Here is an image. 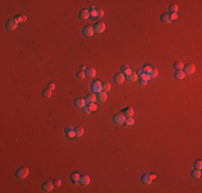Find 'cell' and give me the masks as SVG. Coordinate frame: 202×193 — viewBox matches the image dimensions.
<instances>
[{
	"label": "cell",
	"instance_id": "1",
	"mask_svg": "<svg viewBox=\"0 0 202 193\" xmlns=\"http://www.w3.org/2000/svg\"><path fill=\"white\" fill-rule=\"evenodd\" d=\"M28 174H29V169H28V167H26V166L20 167L15 173V175H16V177L18 178V179H24V178H26L28 176Z\"/></svg>",
	"mask_w": 202,
	"mask_h": 193
},
{
	"label": "cell",
	"instance_id": "2",
	"mask_svg": "<svg viewBox=\"0 0 202 193\" xmlns=\"http://www.w3.org/2000/svg\"><path fill=\"white\" fill-rule=\"evenodd\" d=\"M93 32L95 33H102L105 30V24L102 23V21H98L93 25Z\"/></svg>",
	"mask_w": 202,
	"mask_h": 193
},
{
	"label": "cell",
	"instance_id": "3",
	"mask_svg": "<svg viewBox=\"0 0 202 193\" xmlns=\"http://www.w3.org/2000/svg\"><path fill=\"white\" fill-rule=\"evenodd\" d=\"M194 71H196V67H194V64L193 63H187L186 66H184L183 68V72L185 73V75H190L192 74Z\"/></svg>",
	"mask_w": 202,
	"mask_h": 193
},
{
	"label": "cell",
	"instance_id": "4",
	"mask_svg": "<svg viewBox=\"0 0 202 193\" xmlns=\"http://www.w3.org/2000/svg\"><path fill=\"white\" fill-rule=\"evenodd\" d=\"M101 84L99 81H93L92 82V84H91V86H90V89H91V91H92V94H98V92H100V91H102V87H101Z\"/></svg>",
	"mask_w": 202,
	"mask_h": 193
},
{
	"label": "cell",
	"instance_id": "5",
	"mask_svg": "<svg viewBox=\"0 0 202 193\" xmlns=\"http://www.w3.org/2000/svg\"><path fill=\"white\" fill-rule=\"evenodd\" d=\"M125 120H126V117L124 114H116L113 117V122L116 125H122L125 122Z\"/></svg>",
	"mask_w": 202,
	"mask_h": 193
},
{
	"label": "cell",
	"instance_id": "6",
	"mask_svg": "<svg viewBox=\"0 0 202 193\" xmlns=\"http://www.w3.org/2000/svg\"><path fill=\"white\" fill-rule=\"evenodd\" d=\"M17 21L15 20V18H11L9 19L8 21H6V24H5V27H6V29L8 30H15L16 28H17Z\"/></svg>",
	"mask_w": 202,
	"mask_h": 193
},
{
	"label": "cell",
	"instance_id": "7",
	"mask_svg": "<svg viewBox=\"0 0 202 193\" xmlns=\"http://www.w3.org/2000/svg\"><path fill=\"white\" fill-rule=\"evenodd\" d=\"M83 33H84L85 37H87V38L92 37L93 33H95V32H93V28H92V26H89V25L85 26L84 29H83Z\"/></svg>",
	"mask_w": 202,
	"mask_h": 193
},
{
	"label": "cell",
	"instance_id": "8",
	"mask_svg": "<svg viewBox=\"0 0 202 193\" xmlns=\"http://www.w3.org/2000/svg\"><path fill=\"white\" fill-rule=\"evenodd\" d=\"M113 80H114V83L116 85H120V84L124 83V81H125V75L122 73H117V74L114 75Z\"/></svg>",
	"mask_w": 202,
	"mask_h": 193
},
{
	"label": "cell",
	"instance_id": "9",
	"mask_svg": "<svg viewBox=\"0 0 202 193\" xmlns=\"http://www.w3.org/2000/svg\"><path fill=\"white\" fill-rule=\"evenodd\" d=\"M90 182V177L88 175H82L80 176V179H78V183L82 186H87Z\"/></svg>",
	"mask_w": 202,
	"mask_h": 193
},
{
	"label": "cell",
	"instance_id": "10",
	"mask_svg": "<svg viewBox=\"0 0 202 193\" xmlns=\"http://www.w3.org/2000/svg\"><path fill=\"white\" fill-rule=\"evenodd\" d=\"M97 100V97L95 94H89L85 97V102L86 104H90V103H95V101Z\"/></svg>",
	"mask_w": 202,
	"mask_h": 193
},
{
	"label": "cell",
	"instance_id": "11",
	"mask_svg": "<svg viewBox=\"0 0 202 193\" xmlns=\"http://www.w3.org/2000/svg\"><path fill=\"white\" fill-rule=\"evenodd\" d=\"M53 188H54V184H53V182H48V181H46V182H44L42 184V190L44 191V192H51L53 190Z\"/></svg>",
	"mask_w": 202,
	"mask_h": 193
},
{
	"label": "cell",
	"instance_id": "12",
	"mask_svg": "<svg viewBox=\"0 0 202 193\" xmlns=\"http://www.w3.org/2000/svg\"><path fill=\"white\" fill-rule=\"evenodd\" d=\"M90 15H89V11L88 10H82V11H80V14H78V17H80V19L81 20H86V19H88V17H89Z\"/></svg>",
	"mask_w": 202,
	"mask_h": 193
},
{
	"label": "cell",
	"instance_id": "13",
	"mask_svg": "<svg viewBox=\"0 0 202 193\" xmlns=\"http://www.w3.org/2000/svg\"><path fill=\"white\" fill-rule=\"evenodd\" d=\"M74 105L76 107H80V109H83V107L86 105V102H85V99H81V98H77L74 100Z\"/></svg>",
	"mask_w": 202,
	"mask_h": 193
},
{
	"label": "cell",
	"instance_id": "14",
	"mask_svg": "<svg viewBox=\"0 0 202 193\" xmlns=\"http://www.w3.org/2000/svg\"><path fill=\"white\" fill-rule=\"evenodd\" d=\"M153 180V178H152V175L150 174H144L142 176V182L144 184H149Z\"/></svg>",
	"mask_w": 202,
	"mask_h": 193
},
{
	"label": "cell",
	"instance_id": "15",
	"mask_svg": "<svg viewBox=\"0 0 202 193\" xmlns=\"http://www.w3.org/2000/svg\"><path fill=\"white\" fill-rule=\"evenodd\" d=\"M97 100L99 102H104L105 100H106V92H104V91H100V92H98L97 94Z\"/></svg>",
	"mask_w": 202,
	"mask_h": 193
},
{
	"label": "cell",
	"instance_id": "16",
	"mask_svg": "<svg viewBox=\"0 0 202 193\" xmlns=\"http://www.w3.org/2000/svg\"><path fill=\"white\" fill-rule=\"evenodd\" d=\"M78 179H80V175H78V173H72L71 176H70V180L72 183H78Z\"/></svg>",
	"mask_w": 202,
	"mask_h": 193
},
{
	"label": "cell",
	"instance_id": "17",
	"mask_svg": "<svg viewBox=\"0 0 202 193\" xmlns=\"http://www.w3.org/2000/svg\"><path fill=\"white\" fill-rule=\"evenodd\" d=\"M85 75L87 76V77H93L96 75V70L95 69H92V68H88V69H86L85 70Z\"/></svg>",
	"mask_w": 202,
	"mask_h": 193
},
{
	"label": "cell",
	"instance_id": "18",
	"mask_svg": "<svg viewBox=\"0 0 202 193\" xmlns=\"http://www.w3.org/2000/svg\"><path fill=\"white\" fill-rule=\"evenodd\" d=\"M64 132H66V135L69 137V138H72V137H74L75 136V134H74V129L73 128H67L66 130H64Z\"/></svg>",
	"mask_w": 202,
	"mask_h": 193
},
{
	"label": "cell",
	"instance_id": "19",
	"mask_svg": "<svg viewBox=\"0 0 202 193\" xmlns=\"http://www.w3.org/2000/svg\"><path fill=\"white\" fill-rule=\"evenodd\" d=\"M120 71H121V73L124 74V75H126V76H127L128 74L131 73V70H130V68H129V66H127V64H124V66H121Z\"/></svg>",
	"mask_w": 202,
	"mask_h": 193
},
{
	"label": "cell",
	"instance_id": "20",
	"mask_svg": "<svg viewBox=\"0 0 202 193\" xmlns=\"http://www.w3.org/2000/svg\"><path fill=\"white\" fill-rule=\"evenodd\" d=\"M122 113H124L125 117H132L133 116V109L132 107H126Z\"/></svg>",
	"mask_w": 202,
	"mask_h": 193
},
{
	"label": "cell",
	"instance_id": "21",
	"mask_svg": "<svg viewBox=\"0 0 202 193\" xmlns=\"http://www.w3.org/2000/svg\"><path fill=\"white\" fill-rule=\"evenodd\" d=\"M174 77H175V80H177V81H182V80H184V77H185V73L183 72V71H175Z\"/></svg>",
	"mask_w": 202,
	"mask_h": 193
},
{
	"label": "cell",
	"instance_id": "22",
	"mask_svg": "<svg viewBox=\"0 0 202 193\" xmlns=\"http://www.w3.org/2000/svg\"><path fill=\"white\" fill-rule=\"evenodd\" d=\"M74 134H75L76 137H81L82 135L84 134V129L82 127H76L74 129Z\"/></svg>",
	"mask_w": 202,
	"mask_h": 193
},
{
	"label": "cell",
	"instance_id": "23",
	"mask_svg": "<svg viewBox=\"0 0 202 193\" xmlns=\"http://www.w3.org/2000/svg\"><path fill=\"white\" fill-rule=\"evenodd\" d=\"M160 19H161L162 23H164V24H169L170 21H171V18H170L169 13H167V14H162L161 17H160Z\"/></svg>",
	"mask_w": 202,
	"mask_h": 193
},
{
	"label": "cell",
	"instance_id": "24",
	"mask_svg": "<svg viewBox=\"0 0 202 193\" xmlns=\"http://www.w3.org/2000/svg\"><path fill=\"white\" fill-rule=\"evenodd\" d=\"M26 19H27V17H26V15H24V14H19V15L15 16V20L17 21L18 24L19 23H25Z\"/></svg>",
	"mask_w": 202,
	"mask_h": 193
},
{
	"label": "cell",
	"instance_id": "25",
	"mask_svg": "<svg viewBox=\"0 0 202 193\" xmlns=\"http://www.w3.org/2000/svg\"><path fill=\"white\" fill-rule=\"evenodd\" d=\"M138 75H136V73H134V72H131L130 74H128L127 75V80L129 81V82H134L135 80H138Z\"/></svg>",
	"mask_w": 202,
	"mask_h": 193
},
{
	"label": "cell",
	"instance_id": "26",
	"mask_svg": "<svg viewBox=\"0 0 202 193\" xmlns=\"http://www.w3.org/2000/svg\"><path fill=\"white\" fill-rule=\"evenodd\" d=\"M42 97L44 98V99H48L52 97V90H49V89H44L42 91Z\"/></svg>",
	"mask_w": 202,
	"mask_h": 193
},
{
	"label": "cell",
	"instance_id": "27",
	"mask_svg": "<svg viewBox=\"0 0 202 193\" xmlns=\"http://www.w3.org/2000/svg\"><path fill=\"white\" fill-rule=\"evenodd\" d=\"M101 87H102V91H104V92H107V91L111 90V85H110V83H107V82L102 83Z\"/></svg>",
	"mask_w": 202,
	"mask_h": 193
},
{
	"label": "cell",
	"instance_id": "28",
	"mask_svg": "<svg viewBox=\"0 0 202 193\" xmlns=\"http://www.w3.org/2000/svg\"><path fill=\"white\" fill-rule=\"evenodd\" d=\"M191 176L194 178V179L200 178L201 177V169H196V168H194V171H192V173H191Z\"/></svg>",
	"mask_w": 202,
	"mask_h": 193
},
{
	"label": "cell",
	"instance_id": "29",
	"mask_svg": "<svg viewBox=\"0 0 202 193\" xmlns=\"http://www.w3.org/2000/svg\"><path fill=\"white\" fill-rule=\"evenodd\" d=\"M183 68H184L183 62H181V61H176V62L174 63V69H175L176 71H183Z\"/></svg>",
	"mask_w": 202,
	"mask_h": 193
},
{
	"label": "cell",
	"instance_id": "30",
	"mask_svg": "<svg viewBox=\"0 0 202 193\" xmlns=\"http://www.w3.org/2000/svg\"><path fill=\"white\" fill-rule=\"evenodd\" d=\"M124 123H125L126 126H128V127H130V126H133V125H134V119H133L132 117H127Z\"/></svg>",
	"mask_w": 202,
	"mask_h": 193
},
{
	"label": "cell",
	"instance_id": "31",
	"mask_svg": "<svg viewBox=\"0 0 202 193\" xmlns=\"http://www.w3.org/2000/svg\"><path fill=\"white\" fill-rule=\"evenodd\" d=\"M169 11H170L169 14L177 13V11H178V6H177L176 4H170V6H169Z\"/></svg>",
	"mask_w": 202,
	"mask_h": 193
},
{
	"label": "cell",
	"instance_id": "32",
	"mask_svg": "<svg viewBox=\"0 0 202 193\" xmlns=\"http://www.w3.org/2000/svg\"><path fill=\"white\" fill-rule=\"evenodd\" d=\"M148 75H149L152 78L157 77V75H158V70H157L156 68H152V70H150V72H149Z\"/></svg>",
	"mask_w": 202,
	"mask_h": 193
},
{
	"label": "cell",
	"instance_id": "33",
	"mask_svg": "<svg viewBox=\"0 0 202 193\" xmlns=\"http://www.w3.org/2000/svg\"><path fill=\"white\" fill-rule=\"evenodd\" d=\"M193 166H194V168H196V169H201V168H202V161H201V160L194 161Z\"/></svg>",
	"mask_w": 202,
	"mask_h": 193
},
{
	"label": "cell",
	"instance_id": "34",
	"mask_svg": "<svg viewBox=\"0 0 202 193\" xmlns=\"http://www.w3.org/2000/svg\"><path fill=\"white\" fill-rule=\"evenodd\" d=\"M89 15L91 17H97V10H95L93 6H91V9L89 10Z\"/></svg>",
	"mask_w": 202,
	"mask_h": 193
},
{
	"label": "cell",
	"instance_id": "35",
	"mask_svg": "<svg viewBox=\"0 0 202 193\" xmlns=\"http://www.w3.org/2000/svg\"><path fill=\"white\" fill-rule=\"evenodd\" d=\"M85 72H83V71H78V72L76 73V77L78 78V80H84V77H85Z\"/></svg>",
	"mask_w": 202,
	"mask_h": 193
},
{
	"label": "cell",
	"instance_id": "36",
	"mask_svg": "<svg viewBox=\"0 0 202 193\" xmlns=\"http://www.w3.org/2000/svg\"><path fill=\"white\" fill-rule=\"evenodd\" d=\"M90 112H91V111H90L89 105H85V106L83 107V113H84V114H86V115H88V114H89Z\"/></svg>",
	"mask_w": 202,
	"mask_h": 193
},
{
	"label": "cell",
	"instance_id": "37",
	"mask_svg": "<svg viewBox=\"0 0 202 193\" xmlns=\"http://www.w3.org/2000/svg\"><path fill=\"white\" fill-rule=\"evenodd\" d=\"M150 70H152V67H149V66H145L143 68V71H144V73H145V74H149Z\"/></svg>",
	"mask_w": 202,
	"mask_h": 193
},
{
	"label": "cell",
	"instance_id": "38",
	"mask_svg": "<svg viewBox=\"0 0 202 193\" xmlns=\"http://www.w3.org/2000/svg\"><path fill=\"white\" fill-rule=\"evenodd\" d=\"M53 184H54V187L58 188V187H60V184H61V181H60L59 179H55V180L53 181Z\"/></svg>",
	"mask_w": 202,
	"mask_h": 193
},
{
	"label": "cell",
	"instance_id": "39",
	"mask_svg": "<svg viewBox=\"0 0 202 193\" xmlns=\"http://www.w3.org/2000/svg\"><path fill=\"white\" fill-rule=\"evenodd\" d=\"M170 15V18H171V20H176L177 19V13H172V14H169Z\"/></svg>",
	"mask_w": 202,
	"mask_h": 193
},
{
	"label": "cell",
	"instance_id": "40",
	"mask_svg": "<svg viewBox=\"0 0 202 193\" xmlns=\"http://www.w3.org/2000/svg\"><path fill=\"white\" fill-rule=\"evenodd\" d=\"M89 105V107H90V111H97V105L95 104V103H90V104H88Z\"/></svg>",
	"mask_w": 202,
	"mask_h": 193
},
{
	"label": "cell",
	"instance_id": "41",
	"mask_svg": "<svg viewBox=\"0 0 202 193\" xmlns=\"http://www.w3.org/2000/svg\"><path fill=\"white\" fill-rule=\"evenodd\" d=\"M47 89H49V90L55 89V84H54V83H48V85H47Z\"/></svg>",
	"mask_w": 202,
	"mask_h": 193
},
{
	"label": "cell",
	"instance_id": "42",
	"mask_svg": "<svg viewBox=\"0 0 202 193\" xmlns=\"http://www.w3.org/2000/svg\"><path fill=\"white\" fill-rule=\"evenodd\" d=\"M103 14H104V13H103V11H102V10H97V17H99V18H100V17H102V16H103Z\"/></svg>",
	"mask_w": 202,
	"mask_h": 193
},
{
	"label": "cell",
	"instance_id": "43",
	"mask_svg": "<svg viewBox=\"0 0 202 193\" xmlns=\"http://www.w3.org/2000/svg\"><path fill=\"white\" fill-rule=\"evenodd\" d=\"M139 80V83H140V85H142V86H144V85H146L147 84V82L144 80V78H138Z\"/></svg>",
	"mask_w": 202,
	"mask_h": 193
},
{
	"label": "cell",
	"instance_id": "44",
	"mask_svg": "<svg viewBox=\"0 0 202 193\" xmlns=\"http://www.w3.org/2000/svg\"><path fill=\"white\" fill-rule=\"evenodd\" d=\"M85 70H86V68H85L84 66H82V67H81V71H83V72H85Z\"/></svg>",
	"mask_w": 202,
	"mask_h": 193
}]
</instances>
